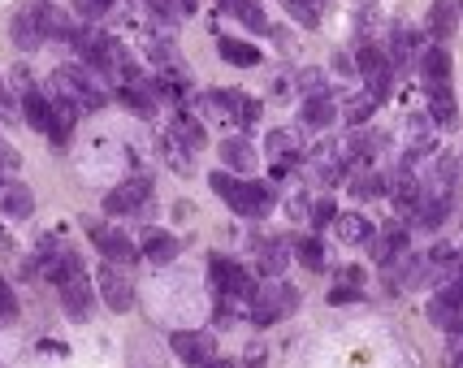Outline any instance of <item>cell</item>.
<instances>
[{
    "instance_id": "1",
    "label": "cell",
    "mask_w": 463,
    "mask_h": 368,
    "mask_svg": "<svg viewBox=\"0 0 463 368\" xmlns=\"http://www.w3.org/2000/svg\"><path fill=\"white\" fill-rule=\"evenodd\" d=\"M52 96L69 100L78 113H96V108H104V92H100V83L78 66H61L57 74H52Z\"/></svg>"
},
{
    "instance_id": "2",
    "label": "cell",
    "mask_w": 463,
    "mask_h": 368,
    "mask_svg": "<svg viewBox=\"0 0 463 368\" xmlns=\"http://www.w3.org/2000/svg\"><path fill=\"white\" fill-rule=\"evenodd\" d=\"M74 48H78V57L92 69H100V74H117V66H122V48H117L104 31H96V27H78Z\"/></svg>"
},
{
    "instance_id": "3",
    "label": "cell",
    "mask_w": 463,
    "mask_h": 368,
    "mask_svg": "<svg viewBox=\"0 0 463 368\" xmlns=\"http://www.w3.org/2000/svg\"><path fill=\"white\" fill-rule=\"evenodd\" d=\"M247 308H251V321H256V325H273V321L291 316V312L299 308V291H295V286H286V282L277 277V282L265 286L256 300L247 303Z\"/></svg>"
},
{
    "instance_id": "4",
    "label": "cell",
    "mask_w": 463,
    "mask_h": 368,
    "mask_svg": "<svg viewBox=\"0 0 463 368\" xmlns=\"http://www.w3.org/2000/svg\"><path fill=\"white\" fill-rule=\"evenodd\" d=\"M57 291H61V308H66L69 321H87V316L96 312V291H92V282H87L83 273L57 282Z\"/></svg>"
},
{
    "instance_id": "5",
    "label": "cell",
    "mask_w": 463,
    "mask_h": 368,
    "mask_svg": "<svg viewBox=\"0 0 463 368\" xmlns=\"http://www.w3.org/2000/svg\"><path fill=\"white\" fill-rule=\"evenodd\" d=\"M226 204H230L234 212H243V217H268L277 196L268 191L265 182H238L230 196H226Z\"/></svg>"
},
{
    "instance_id": "6",
    "label": "cell",
    "mask_w": 463,
    "mask_h": 368,
    "mask_svg": "<svg viewBox=\"0 0 463 368\" xmlns=\"http://www.w3.org/2000/svg\"><path fill=\"white\" fill-rule=\"evenodd\" d=\"M96 286H100V300H104L108 312H131V308H134V286L122 277V273H117V268L108 265V260L100 265Z\"/></svg>"
},
{
    "instance_id": "7",
    "label": "cell",
    "mask_w": 463,
    "mask_h": 368,
    "mask_svg": "<svg viewBox=\"0 0 463 368\" xmlns=\"http://www.w3.org/2000/svg\"><path fill=\"white\" fill-rule=\"evenodd\" d=\"M407 243H411V235H407V226L403 221H390V226H381V235H372V260L381 268H390L395 260H403L407 256Z\"/></svg>"
},
{
    "instance_id": "8",
    "label": "cell",
    "mask_w": 463,
    "mask_h": 368,
    "mask_svg": "<svg viewBox=\"0 0 463 368\" xmlns=\"http://www.w3.org/2000/svg\"><path fill=\"white\" fill-rule=\"evenodd\" d=\"M169 347H173V356H178L182 364H191V368H204L208 360H212V334L173 330V334H169Z\"/></svg>"
},
{
    "instance_id": "9",
    "label": "cell",
    "mask_w": 463,
    "mask_h": 368,
    "mask_svg": "<svg viewBox=\"0 0 463 368\" xmlns=\"http://www.w3.org/2000/svg\"><path fill=\"white\" fill-rule=\"evenodd\" d=\"M148 196H152V182L148 178H131V182H122L117 191H108L104 196V212H134V208H143L148 204Z\"/></svg>"
},
{
    "instance_id": "10",
    "label": "cell",
    "mask_w": 463,
    "mask_h": 368,
    "mask_svg": "<svg viewBox=\"0 0 463 368\" xmlns=\"http://www.w3.org/2000/svg\"><path fill=\"white\" fill-rule=\"evenodd\" d=\"M92 243L104 252V260H108V265H134V260H139V247H134L126 235H117V230L92 226Z\"/></svg>"
},
{
    "instance_id": "11",
    "label": "cell",
    "mask_w": 463,
    "mask_h": 368,
    "mask_svg": "<svg viewBox=\"0 0 463 368\" xmlns=\"http://www.w3.org/2000/svg\"><path fill=\"white\" fill-rule=\"evenodd\" d=\"M291 256H295V243L268 238V243H260V252H256V273L277 282V277L286 273V265H291Z\"/></svg>"
},
{
    "instance_id": "12",
    "label": "cell",
    "mask_w": 463,
    "mask_h": 368,
    "mask_svg": "<svg viewBox=\"0 0 463 368\" xmlns=\"http://www.w3.org/2000/svg\"><path fill=\"white\" fill-rule=\"evenodd\" d=\"M459 18H463V0H433L429 35L437 39V44H446V39L455 35V27H459Z\"/></svg>"
},
{
    "instance_id": "13",
    "label": "cell",
    "mask_w": 463,
    "mask_h": 368,
    "mask_svg": "<svg viewBox=\"0 0 463 368\" xmlns=\"http://www.w3.org/2000/svg\"><path fill=\"white\" fill-rule=\"evenodd\" d=\"M35 22H39L44 39H69L74 44V35H78V22H69V13H61L57 4H35Z\"/></svg>"
},
{
    "instance_id": "14",
    "label": "cell",
    "mask_w": 463,
    "mask_h": 368,
    "mask_svg": "<svg viewBox=\"0 0 463 368\" xmlns=\"http://www.w3.org/2000/svg\"><path fill=\"white\" fill-rule=\"evenodd\" d=\"M217 152H221L226 169H234V173H251V169H256V161H260V156H256V148H251L247 139H238V134L221 139V148H217Z\"/></svg>"
},
{
    "instance_id": "15",
    "label": "cell",
    "mask_w": 463,
    "mask_h": 368,
    "mask_svg": "<svg viewBox=\"0 0 463 368\" xmlns=\"http://www.w3.org/2000/svg\"><path fill=\"white\" fill-rule=\"evenodd\" d=\"M429 122L437 131H451L459 122V104L451 96V87H429Z\"/></svg>"
},
{
    "instance_id": "16",
    "label": "cell",
    "mask_w": 463,
    "mask_h": 368,
    "mask_svg": "<svg viewBox=\"0 0 463 368\" xmlns=\"http://www.w3.org/2000/svg\"><path fill=\"white\" fill-rule=\"evenodd\" d=\"M420 74H425L429 87H451V52H446V48L420 52Z\"/></svg>"
},
{
    "instance_id": "17",
    "label": "cell",
    "mask_w": 463,
    "mask_h": 368,
    "mask_svg": "<svg viewBox=\"0 0 463 368\" xmlns=\"http://www.w3.org/2000/svg\"><path fill=\"white\" fill-rule=\"evenodd\" d=\"M0 212H4V217H31L35 191L31 187H22V182H9V187L0 191Z\"/></svg>"
},
{
    "instance_id": "18",
    "label": "cell",
    "mask_w": 463,
    "mask_h": 368,
    "mask_svg": "<svg viewBox=\"0 0 463 368\" xmlns=\"http://www.w3.org/2000/svg\"><path fill=\"white\" fill-rule=\"evenodd\" d=\"M333 230H338V238H342V243H351V247H360V243H372V226H368L364 212H338Z\"/></svg>"
},
{
    "instance_id": "19",
    "label": "cell",
    "mask_w": 463,
    "mask_h": 368,
    "mask_svg": "<svg viewBox=\"0 0 463 368\" xmlns=\"http://www.w3.org/2000/svg\"><path fill=\"white\" fill-rule=\"evenodd\" d=\"M386 57H390V69H407L416 57H420V39L407 31V27H398L395 39H390V52H386Z\"/></svg>"
},
{
    "instance_id": "20",
    "label": "cell",
    "mask_w": 463,
    "mask_h": 368,
    "mask_svg": "<svg viewBox=\"0 0 463 368\" xmlns=\"http://www.w3.org/2000/svg\"><path fill=\"white\" fill-rule=\"evenodd\" d=\"M217 52L230 61V66H238V69H251V66H260V48L256 44H243V39H217Z\"/></svg>"
},
{
    "instance_id": "21",
    "label": "cell",
    "mask_w": 463,
    "mask_h": 368,
    "mask_svg": "<svg viewBox=\"0 0 463 368\" xmlns=\"http://www.w3.org/2000/svg\"><path fill=\"white\" fill-rule=\"evenodd\" d=\"M9 31H13V44H18L22 52H35V48L44 44V31H39V22H35V9H22Z\"/></svg>"
},
{
    "instance_id": "22",
    "label": "cell",
    "mask_w": 463,
    "mask_h": 368,
    "mask_svg": "<svg viewBox=\"0 0 463 368\" xmlns=\"http://www.w3.org/2000/svg\"><path fill=\"white\" fill-rule=\"evenodd\" d=\"M22 113H27L31 131H39V134L52 131V100H48L44 92H31V96H22Z\"/></svg>"
},
{
    "instance_id": "23",
    "label": "cell",
    "mask_w": 463,
    "mask_h": 368,
    "mask_svg": "<svg viewBox=\"0 0 463 368\" xmlns=\"http://www.w3.org/2000/svg\"><path fill=\"white\" fill-rule=\"evenodd\" d=\"M333 117H338V108H333L330 96H312V100H303V126H312V131H330Z\"/></svg>"
},
{
    "instance_id": "24",
    "label": "cell",
    "mask_w": 463,
    "mask_h": 368,
    "mask_svg": "<svg viewBox=\"0 0 463 368\" xmlns=\"http://www.w3.org/2000/svg\"><path fill=\"white\" fill-rule=\"evenodd\" d=\"M265 152L273 156V165H295L299 161V139L286 131H273L265 139Z\"/></svg>"
},
{
    "instance_id": "25",
    "label": "cell",
    "mask_w": 463,
    "mask_h": 368,
    "mask_svg": "<svg viewBox=\"0 0 463 368\" xmlns=\"http://www.w3.org/2000/svg\"><path fill=\"white\" fill-rule=\"evenodd\" d=\"M451 204L455 200H442V196H425V204L416 208V226L420 230H437L446 217H451Z\"/></svg>"
},
{
    "instance_id": "26",
    "label": "cell",
    "mask_w": 463,
    "mask_h": 368,
    "mask_svg": "<svg viewBox=\"0 0 463 368\" xmlns=\"http://www.w3.org/2000/svg\"><path fill=\"white\" fill-rule=\"evenodd\" d=\"M143 256H148L152 265H169V260L178 256V243L169 235H161V230H148V235H143Z\"/></svg>"
},
{
    "instance_id": "27",
    "label": "cell",
    "mask_w": 463,
    "mask_h": 368,
    "mask_svg": "<svg viewBox=\"0 0 463 368\" xmlns=\"http://www.w3.org/2000/svg\"><path fill=\"white\" fill-rule=\"evenodd\" d=\"M295 256H299V265H303V268H312V273H325V243H321L316 235L299 238V243H295Z\"/></svg>"
},
{
    "instance_id": "28",
    "label": "cell",
    "mask_w": 463,
    "mask_h": 368,
    "mask_svg": "<svg viewBox=\"0 0 463 368\" xmlns=\"http://www.w3.org/2000/svg\"><path fill=\"white\" fill-rule=\"evenodd\" d=\"M117 96H122V104H126L131 113H139V117H152V108H156V104H152V92H148V83H126Z\"/></svg>"
},
{
    "instance_id": "29",
    "label": "cell",
    "mask_w": 463,
    "mask_h": 368,
    "mask_svg": "<svg viewBox=\"0 0 463 368\" xmlns=\"http://www.w3.org/2000/svg\"><path fill=\"white\" fill-rule=\"evenodd\" d=\"M351 196L355 200H381L386 196V178L381 173H355L351 178Z\"/></svg>"
},
{
    "instance_id": "30",
    "label": "cell",
    "mask_w": 463,
    "mask_h": 368,
    "mask_svg": "<svg viewBox=\"0 0 463 368\" xmlns=\"http://www.w3.org/2000/svg\"><path fill=\"white\" fill-rule=\"evenodd\" d=\"M230 9L238 13V18H243V27H247V31L268 35V18L260 13V9H256V4H251V0H230Z\"/></svg>"
},
{
    "instance_id": "31",
    "label": "cell",
    "mask_w": 463,
    "mask_h": 368,
    "mask_svg": "<svg viewBox=\"0 0 463 368\" xmlns=\"http://www.w3.org/2000/svg\"><path fill=\"white\" fill-rule=\"evenodd\" d=\"M173 139H182L187 148H204V131H199L196 117H187V113L173 117Z\"/></svg>"
},
{
    "instance_id": "32",
    "label": "cell",
    "mask_w": 463,
    "mask_h": 368,
    "mask_svg": "<svg viewBox=\"0 0 463 368\" xmlns=\"http://www.w3.org/2000/svg\"><path fill=\"white\" fill-rule=\"evenodd\" d=\"M286 4V13L295 18L299 27H316L321 22V4H312V0H282Z\"/></svg>"
},
{
    "instance_id": "33",
    "label": "cell",
    "mask_w": 463,
    "mask_h": 368,
    "mask_svg": "<svg viewBox=\"0 0 463 368\" xmlns=\"http://www.w3.org/2000/svg\"><path fill=\"white\" fill-rule=\"evenodd\" d=\"M372 108H377V100H372V96H355V100L347 104V126H355V131H360L368 117H372Z\"/></svg>"
},
{
    "instance_id": "34",
    "label": "cell",
    "mask_w": 463,
    "mask_h": 368,
    "mask_svg": "<svg viewBox=\"0 0 463 368\" xmlns=\"http://www.w3.org/2000/svg\"><path fill=\"white\" fill-rule=\"evenodd\" d=\"M295 83L307 92V100H312V96H330V92H325V74H321V69H299Z\"/></svg>"
},
{
    "instance_id": "35",
    "label": "cell",
    "mask_w": 463,
    "mask_h": 368,
    "mask_svg": "<svg viewBox=\"0 0 463 368\" xmlns=\"http://www.w3.org/2000/svg\"><path fill=\"white\" fill-rule=\"evenodd\" d=\"M330 221H338V208H333L330 196H321V200L312 204V230H325Z\"/></svg>"
},
{
    "instance_id": "36",
    "label": "cell",
    "mask_w": 463,
    "mask_h": 368,
    "mask_svg": "<svg viewBox=\"0 0 463 368\" xmlns=\"http://www.w3.org/2000/svg\"><path fill=\"white\" fill-rule=\"evenodd\" d=\"M148 9L161 27H178V0H148Z\"/></svg>"
},
{
    "instance_id": "37",
    "label": "cell",
    "mask_w": 463,
    "mask_h": 368,
    "mask_svg": "<svg viewBox=\"0 0 463 368\" xmlns=\"http://www.w3.org/2000/svg\"><path fill=\"white\" fill-rule=\"evenodd\" d=\"M18 165H22V156H18V148L0 139V169H4V173H18Z\"/></svg>"
},
{
    "instance_id": "38",
    "label": "cell",
    "mask_w": 463,
    "mask_h": 368,
    "mask_svg": "<svg viewBox=\"0 0 463 368\" xmlns=\"http://www.w3.org/2000/svg\"><path fill=\"white\" fill-rule=\"evenodd\" d=\"M18 316V300H13V291L4 286V277H0V321H13Z\"/></svg>"
},
{
    "instance_id": "39",
    "label": "cell",
    "mask_w": 463,
    "mask_h": 368,
    "mask_svg": "<svg viewBox=\"0 0 463 368\" xmlns=\"http://www.w3.org/2000/svg\"><path fill=\"white\" fill-rule=\"evenodd\" d=\"M208 187H212L217 196H230V191L238 187V182H234V178L226 173V169H217V173H208Z\"/></svg>"
},
{
    "instance_id": "40",
    "label": "cell",
    "mask_w": 463,
    "mask_h": 368,
    "mask_svg": "<svg viewBox=\"0 0 463 368\" xmlns=\"http://www.w3.org/2000/svg\"><path fill=\"white\" fill-rule=\"evenodd\" d=\"M355 300H360V286H347V282H342V286H333V291H330L333 308H342V303H355Z\"/></svg>"
},
{
    "instance_id": "41",
    "label": "cell",
    "mask_w": 463,
    "mask_h": 368,
    "mask_svg": "<svg viewBox=\"0 0 463 368\" xmlns=\"http://www.w3.org/2000/svg\"><path fill=\"white\" fill-rule=\"evenodd\" d=\"M108 4H113V0H74V9H78L83 18H104Z\"/></svg>"
},
{
    "instance_id": "42",
    "label": "cell",
    "mask_w": 463,
    "mask_h": 368,
    "mask_svg": "<svg viewBox=\"0 0 463 368\" xmlns=\"http://www.w3.org/2000/svg\"><path fill=\"white\" fill-rule=\"evenodd\" d=\"M0 117H13V96H9L4 83H0Z\"/></svg>"
},
{
    "instance_id": "43",
    "label": "cell",
    "mask_w": 463,
    "mask_h": 368,
    "mask_svg": "<svg viewBox=\"0 0 463 368\" xmlns=\"http://www.w3.org/2000/svg\"><path fill=\"white\" fill-rule=\"evenodd\" d=\"M446 368H463V342H459V347H451V356H446Z\"/></svg>"
},
{
    "instance_id": "44",
    "label": "cell",
    "mask_w": 463,
    "mask_h": 368,
    "mask_svg": "<svg viewBox=\"0 0 463 368\" xmlns=\"http://www.w3.org/2000/svg\"><path fill=\"white\" fill-rule=\"evenodd\" d=\"M204 368H234V364H230V360H221V356H212V360H208Z\"/></svg>"
},
{
    "instance_id": "45",
    "label": "cell",
    "mask_w": 463,
    "mask_h": 368,
    "mask_svg": "<svg viewBox=\"0 0 463 368\" xmlns=\"http://www.w3.org/2000/svg\"><path fill=\"white\" fill-rule=\"evenodd\" d=\"M4 187H9V173H4V169H0V191H4Z\"/></svg>"
},
{
    "instance_id": "46",
    "label": "cell",
    "mask_w": 463,
    "mask_h": 368,
    "mask_svg": "<svg viewBox=\"0 0 463 368\" xmlns=\"http://www.w3.org/2000/svg\"><path fill=\"white\" fill-rule=\"evenodd\" d=\"M459 321H463V308H459Z\"/></svg>"
}]
</instances>
